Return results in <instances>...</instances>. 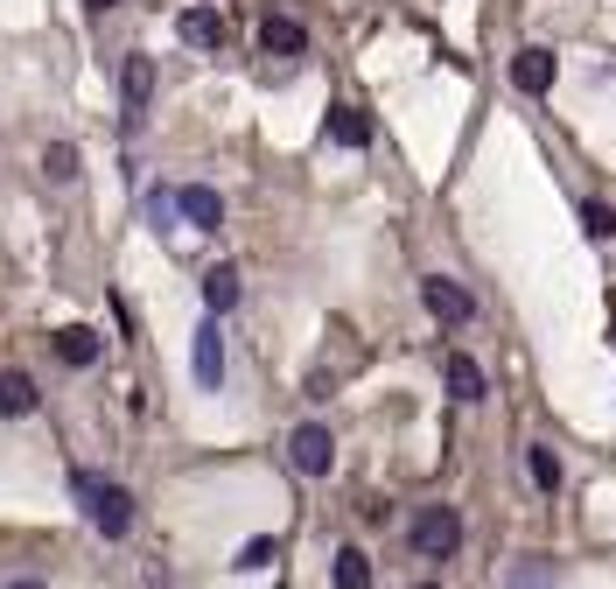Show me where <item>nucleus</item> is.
<instances>
[{"instance_id":"7","label":"nucleus","mask_w":616,"mask_h":589,"mask_svg":"<svg viewBox=\"0 0 616 589\" xmlns=\"http://www.w3.org/2000/svg\"><path fill=\"white\" fill-rule=\"evenodd\" d=\"M176 35L189 50H218L224 43V14H218V0H189V8L176 14Z\"/></svg>"},{"instance_id":"5","label":"nucleus","mask_w":616,"mask_h":589,"mask_svg":"<svg viewBox=\"0 0 616 589\" xmlns=\"http://www.w3.org/2000/svg\"><path fill=\"white\" fill-rule=\"evenodd\" d=\"M420 302H428V316H435V323H449V330L476 323V295L462 288V281H449V274H428V281H420Z\"/></svg>"},{"instance_id":"2","label":"nucleus","mask_w":616,"mask_h":589,"mask_svg":"<svg viewBox=\"0 0 616 589\" xmlns=\"http://www.w3.org/2000/svg\"><path fill=\"white\" fill-rule=\"evenodd\" d=\"M407 541H414L420 561H449L455 547H462V512L455 505H420L414 526H407Z\"/></svg>"},{"instance_id":"10","label":"nucleus","mask_w":616,"mask_h":589,"mask_svg":"<svg viewBox=\"0 0 616 589\" xmlns=\"http://www.w3.org/2000/svg\"><path fill=\"white\" fill-rule=\"evenodd\" d=\"M441 372H449V393H455V401H470V407L491 393V379H484V366H476L470 351H449V358H441Z\"/></svg>"},{"instance_id":"17","label":"nucleus","mask_w":616,"mask_h":589,"mask_svg":"<svg viewBox=\"0 0 616 589\" xmlns=\"http://www.w3.org/2000/svg\"><path fill=\"white\" fill-rule=\"evenodd\" d=\"M337 589H372V555L364 547H337Z\"/></svg>"},{"instance_id":"15","label":"nucleus","mask_w":616,"mask_h":589,"mask_svg":"<svg viewBox=\"0 0 616 589\" xmlns=\"http://www.w3.org/2000/svg\"><path fill=\"white\" fill-rule=\"evenodd\" d=\"M0 414H8V422L35 414V379L29 372H0Z\"/></svg>"},{"instance_id":"11","label":"nucleus","mask_w":616,"mask_h":589,"mask_svg":"<svg viewBox=\"0 0 616 589\" xmlns=\"http://www.w3.org/2000/svg\"><path fill=\"white\" fill-rule=\"evenodd\" d=\"M197 288H204V309L210 316H224V309H239V268H231V260H218V268H204V281H197Z\"/></svg>"},{"instance_id":"25","label":"nucleus","mask_w":616,"mask_h":589,"mask_svg":"<svg viewBox=\"0 0 616 589\" xmlns=\"http://www.w3.org/2000/svg\"><path fill=\"white\" fill-rule=\"evenodd\" d=\"M420 589H441V582H420Z\"/></svg>"},{"instance_id":"3","label":"nucleus","mask_w":616,"mask_h":589,"mask_svg":"<svg viewBox=\"0 0 616 589\" xmlns=\"http://www.w3.org/2000/svg\"><path fill=\"white\" fill-rule=\"evenodd\" d=\"M147 106H154V56L133 50L127 64H120V127H127V134H141V127H147Z\"/></svg>"},{"instance_id":"9","label":"nucleus","mask_w":616,"mask_h":589,"mask_svg":"<svg viewBox=\"0 0 616 589\" xmlns=\"http://www.w3.org/2000/svg\"><path fill=\"white\" fill-rule=\"evenodd\" d=\"M197 386H204V393L224 386V330H218V316L197 323Z\"/></svg>"},{"instance_id":"19","label":"nucleus","mask_w":616,"mask_h":589,"mask_svg":"<svg viewBox=\"0 0 616 589\" xmlns=\"http://www.w3.org/2000/svg\"><path fill=\"white\" fill-rule=\"evenodd\" d=\"M582 232H588V239H616V211L588 197V204H582Z\"/></svg>"},{"instance_id":"24","label":"nucleus","mask_w":616,"mask_h":589,"mask_svg":"<svg viewBox=\"0 0 616 589\" xmlns=\"http://www.w3.org/2000/svg\"><path fill=\"white\" fill-rule=\"evenodd\" d=\"M91 8H112V0H91Z\"/></svg>"},{"instance_id":"13","label":"nucleus","mask_w":616,"mask_h":589,"mask_svg":"<svg viewBox=\"0 0 616 589\" xmlns=\"http://www.w3.org/2000/svg\"><path fill=\"white\" fill-rule=\"evenodd\" d=\"M99 351H106V345H99V337L85 330V323H70V330H56V358H64L70 372H91V366H99Z\"/></svg>"},{"instance_id":"8","label":"nucleus","mask_w":616,"mask_h":589,"mask_svg":"<svg viewBox=\"0 0 616 589\" xmlns=\"http://www.w3.org/2000/svg\"><path fill=\"white\" fill-rule=\"evenodd\" d=\"M176 218H189L197 232H218V225H224V197L210 183H183L176 189Z\"/></svg>"},{"instance_id":"1","label":"nucleus","mask_w":616,"mask_h":589,"mask_svg":"<svg viewBox=\"0 0 616 589\" xmlns=\"http://www.w3.org/2000/svg\"><path fill=\"white\" fill-rule=\"evenodd\" d=\"M77 499H85V520L99 526L106 541H127V534H133V491H127V484L77 470Z\"/></svg>"},{"instance_id":"6","label":"nucleus","mask_w":616,"mask_h":589,"mask_svg":"<svg viewBox=\"0 0 616 589\" xmlns=\"http://www.w3.org/2000/svg\"><path fill=\"white\" fill-rule=\"evenodd\" d=\"M553 78H561V56H553V50H518L512 56V85L518 91H526V99H547V91H553Z\"/></svg>"},{"instance_id":"20","label":"nucleus","mask_w":616,"mask_h":589,"mask_svg":"<svg viewBox=\"0 0 616 589\" xmlns=\"http://www.w3.org/2000/svg\"><path fill=\"white\" fill-rule=\"evenodd\" d=\"M266 561H274V541H245L231 568H239V576H253V568H266Z\"/></svg>"},{"instance_id":"21","label":"nucleus","mask_w":616,"mask_h":589,"mask_svg":"<svg viewBox=\"0 0 616 589\" xmlns=\"http://www.w3.org/2000/svg\"><path fill=\"white\" fill-rule=\"evenodd\" d=\"M147 218L168 232V225H176V189H147Z\"/></svg>"},{"instance_id":"18","label":"nucleus","mask_w":616,"mask_h":589,"mask_svg":"<svg viewBox=\"0 0 616 589\" xmlns=\"http://www.w3.org/2000/svg\"><path fill=\"white\" fill-rule=\"evenodd\" d=\"M43 168H50V183H77V148H70V141L43 148Z\"/></svg>"},{"instance_id":"16","label":"nucleus","mask_w":616,"mask_h":589,"mask_svg":"<svg viewBox=\"0 0 616 589\" xmlns=\"http://www.w3.org/2000/svg\"><path fill=\"white\" fill-rule=\"evenodd\" d=\"M526 478L553 499V491H561V456H553L547 443H532V449H526Z\"/></svg>"},{"instance_id":"14","label":"nucleus","mask_w":616,"mask_h":589,"mask_svg":"<svg viewBox=\"0 0 616 589\" xmlns=\"http://www.w3.org/2000/svg\"><path fill=\"white\" fill-rule=\"evenodd\" d=\"M330 141L337 148H372V120L358 106H330Z\"/></svg>"},{"instance_id":"22","label":"nucleus","mask_w":616,"mask_h":589,"mask_svg":"<svg viewBox=\"0 0 616 589\" xmlns=\"http://www.w3.org/2000/svg\"><path fill=\"white\" fill-rule=\"evenodd\" d=\"M512 589H547V568H532V561H526V568L512 576Z\"/></svg>"},{"instance_id":"12","label":"nucleus","mask_w":616,"mask_h":589,"mask_svg":"<svg viewBox=\"0 0 616 589\" xmlns=\"http://www.w3.org/2000/svg\"><path fill=\"white\" fill-rule=\"evenodd\" d=\"M260 50L266 56H301L308 50V29L295 22V14H266V22H260Z\"/></svg>"},{"instance_id":"23","label":"nucleus","mask_w":616,"mask_h":589,"mask_svg":"<svg viewBox=\"0 0 616 589\" xmlns=\"http://www.w3.org/2000/svg\"><path fill=\"white\" fill-rule=\"evenodd\" d=\"M8 589H50V582H29V576H22V582H8Z\"/></svg>"},{"instance_id":"4","label":"nucleus","mask_w":616,"mask_h":589,"mask_svg":"<svg viewBox=\"0 0 616 589\" xmlns=\"http://www.w3.org/2000/svg\"><path fill=\"white\" fill-rule=\"evenodd\" d=\"M287 463H295L301 478H330L337 470V435L322 422H301L295 435H287Z\"/></svg>"}]
</instances>
